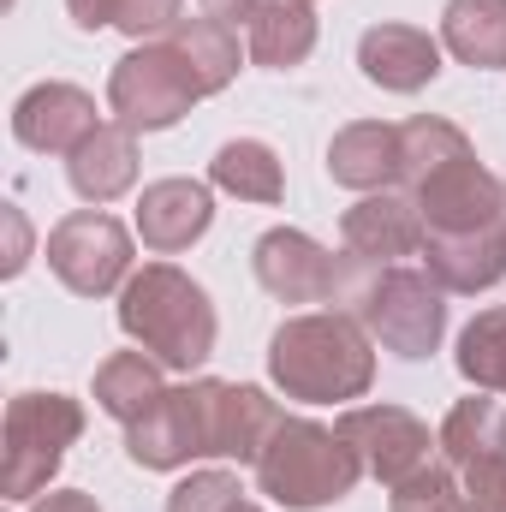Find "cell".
<instances>
[{"instance_id": "d590c367", "label": "cell", "mask_w": 506, "mask_h": 512, "mask_svg": "<svg viewBox=\"0 0 506 512\" xmlns=\"http://www.w3.org/2000/svg\"><path fill=\"white\" fill-rule=\"evenodd\" d=\"M239 512H262V507H239Z\"/></svg>"}, {"instance_id": "4fadbf2b", "label": "cell", "mask_w": 506, "mask_h": 512, "mask_svg": "<svg viewBox=\"0 0 506 512\" xmlns=\"http://www.w3.org/2000/svg\"><path fill=\"white\" fill-rule=\"evenodd\" d=\"M209 221H215V197L197 179H155L137 197V239L155 256L191 251L209 233Z\"/></svg>"}, {"instance_id": "ba28073f", "label": "cell", "mask_w": 506, "mask_h": 512, "mask_svg": "<svg viewBox=\"0 0 506 512\" xmlns=\"http://www.w3.org/2000/svg\"><path fill=\"white\" fill-rule=\"evenodd\" d=\"M411 203L423 215V239H459V233H483L506 221V185L477 161V149L423 173L411 185Z\"/></svg>"}, {"instance_id": "4dcf8cb0", "label": "cell", "mask_w": 506, "mask_h": 512, "mask_svg": "<svg viewBox=\"0 0 506 512\" xmlns=\"http://www.w3.org/2000/svg\"><path fill=\"white\" fill-rule=\"evenodd\" d=\"M179 6L185 0H120V12H114V24L126 30V36H161V30H173L179 24Z\"/></svg>"}, {"instance_id": "277c9868", "label": "cell", "mask_w": 506, "mask_h": 512, "mask_svg": "<svg viewBox=\"0 0 506 512\" xmlns=\"http://www.w3.org/2000/svg\"><path fill=\"white\" fill-rule=\"evenodd\" d=\"M358 477H364V459L352 453V441L340 429L310 423V417H280V429L256 453L262 495L280 501V507H292V512L328 507V501L352 495Z\"/></svg>"}, {"instance_id": "3957f363", "label": "cell", "mask_w": 506, "mask_h": 512, "mask_svg": "<svg viewBox=\"0 0 506 512\" xmlns=\"http://www.w3.org/2000/svg\"><path fill=\"white\" fill-rule=\"evenodd\" d=\"M346 304L393 358H429L447 334V286L429 268H370L352 256Z\"/></svg>"}, {"instance_id": "4316f807", "label": "cell", "mask_w": 506, "mask_h": 512, "mask_svg": "<svg viewBox=\"0 0 506 512\" xmlns=\"http://www.w3.org/2000/svg\"><path fill=\"white\" fill-rule=\"evenodd\" d=\"M459 376L477 387H489V393H501L506 399V310H483L465 334H459Z\"/></svg>"}, {"instance_id": "30bf717a", "label": "cell", "mask_w": 506, "mask_h": 512, "mask_svg": "<svg viewBox=\"0 0 506 512\" xmlns=\"http://www.w3.org/2000/svg\"><path fill=\"white\" fill-rule=\"evenodd\" d=\"M256 280L262 292H274L280 304H334L346 298V280H352V262H340L334 251H322L310 233L298 227H274L256 239Z\"/></svg>"}, {"instance_id": "484cf974", "label": "cell", "mask_w": 506, "mask_h": 512, "mask_svg": "<svg viewBox=\"0 0 506 512\" xmlns=\"http://www.w3.org/2000/svg\"><path fill=\"white\" fill-rule=\"evenodd\" d=\"M453 155H471V137L459 126H447V120H435V114H417V120L399 126V179H405V185H417L423 173H435V167L453 161Z\"/></svg>"}, {"instance_id": "5b68a950", "label": "cell", "mask_w": 506, "mask_h": 512, "mask_svg": "<svg viewBox=\"0 0 506 512\" xmlns=\"http://www.w3.org/2000/svg\"><path fill=\"white\" fill-rule=\"evenodd\" d=\"M78 435H84V405L78 399H66V393H18L6 405V429H0V441H6V465H0L6 501H36Z\"/></svg>"}, {"instance_id": "7a4b0ae2", "label": "cell", "mask_w": 506, "mask_h": 512, "mask_svg": "<svg viewBox=\"0 0 506 512\" xmlns=\"http://www.w3.org/2000/svg\"><path fill=\"white\" fill-rule=\"evenodd\" d=\"M120 328L161 370H197L215 352V304L173 262H149L120 286Z\"/></svg>"}, {"instance_id": "9a60e30c", "label": "cell", "mask_w": 506, "mask_h": 512, "mask_svg": "<svg viewBox=\"0 0 506 512\" xmlns=\"http://www.w3.org/2000/svg\"><path fill=\"white\" fill-rule=\"evenodd\" d=\"M358 66L364 78L393 90V96H411L423 84H435L441 72V42L417 24H370L364 42H358Z\"/></svg>"}, {"instance_id": "f546056e", "label": "cell", "mask_w": 506, "mask_h": 512, "mask_svg": "<svg viewBox=\"0 0 506 512\" xmlns=\"http://www.w3.org/2000/svg\"><path fill=\"white\" fill-rule=\"evenodd\" d=\"M453 471H459V489L471 495L477 512H506V453L465 459V465H453Z\"/></svg>"}, {"instance_id": "cb8c5ba5", "label": "cell", "mask_w": 506, "mask_h": 512, "mask_svg": "<svg viewBox=\"0 0 506 512\" xmlns=\"http://www.w3.org/2000/svg\"><path fill=\"white\" fill-rule=\"evenodd\" d=\"M209 179H215L221 191L245 197V203H280V197H286L280 155H274L268 143H256V137H233V143H221V149H215Z\"/></svg>"}, {"instance_id": "1f68e13d", "label": "cell", "mask_w": 506, "mask_h": 512, "mask_svg": "<svg viewBox=\"0 0 506 512\" xmlns=\"http://www.w3.org/2000/svg\"><path fill=\"white\" fill-rule=\"evenodd\" d=\"M66 12H72L78 30H102V24H114L120 0H66Z\"/></svg>"}, {"instance_id": "d6a6232c", "label": "cell", "mask_w": 506, "mask_h": 512, "mask_svg": "<svg viewBox=\"0 0 506 512\" xmlns=\"http://www.w3.org/2000/svg\"><path fill=\"white\" fill-rule=\"evenodd\" d=\"M203 12L221 18V24H233V30H245L256 12H262V0H203Z\"/></svg>"}, {"instance_id": "6da1fadb", "label": "cell", "mask_w": 506, "mask_h": 512, "mask_svg": "<svg viewBox=\"0 0 506 512\" xmlns=\"http://www.w3.org/2000/svg\"><path fill=\"white\" fill-rule=\"evenodd\" d=\"M268 376L286 399L304 405H334V399H358L376 382V352L358 316L340 310H310L274 328L268 340Z\"/></svg>"}, {"instance_id": "ffe728a7", "label": "cell", "mask_w": 506, "mask_h": 512, "mask_svg": "<svg viewBox=\"0 0 506 512\" xmlns=\"http://www.w3.org/2000/svg\"><path fill=\"white\" fill-rule=\"evenodd\" d=\"M167 42L179 48V60H185V72L197 78V90L203 96H215V90H227L233 78H239V60H245V48H239V30L233 24H221V18H179L173 30H167Z\"/></svg>"}, {"instance_id": "7c38bea8", "label": "cell", "mask_w": 506, "mask_h": 512, "mask_svg": "<svg viewBox=\"0 0 506 512\" xmlns=\"http://www.w3.org/2000/svg\"><path fill=\"white\" fill-rule=\"evenodd\" d=\"M96 126H102L96 120V102L78 84H36L12 108V137L24 149H36V155H72Z\"/></svg>"}, {"instance_id": "e575fe53", "label": "cell", "mask_w": 506, "mask_h": 512, "mask_svg": "<svg viewBox=\"0 0 506 512\" xmlns=\"http://www.w3.org/2000/svg\"><path fill=\"white\" fill-rule=\"evenodd\" d=\"M6 233H12V256H6V274H18V268H24V251H30V239H24V215H18V209H6Z\"/></svg>"}, {"instance_id": "e0dca14e", "label": "cell", "mask_w": 506, "mask_h": 512, "mask_svg": "<svg viewBox=\"0 0 506 512\" xmlns=\"http://www.w3.org/2000/svg\"><path fill=\"white\" fill-rule=\"evenodd\" d=\"M423 268L447 292H489L506 274V221L483 233H459V239H423Z\"/></svg>"}, {"instance_id": "44dd1931", "label": "cell", "mask_w": 506, "mask_h": 512, "mask_svg": "<svg viewBox=\"0 0 506 512\" xmlns=\"http://www.w3.org/2000/svg\"><path fill=\"white\" fill-rule=\"evenodd\" d=\"M310 48H316V18L304 0H262V12L245 24V54L268 72L304 66Z\"/></svg>"}, {"instance_id": "5bb4252c", "label": "cell", "mask_w": 506, "mask_h": 512, "mask_svg": "<svg viewBox=\"0 0 506 512\" xmlns=\"http://www.w3.org/2000/svg\"><path fill=\"white\" fill-rule=\"evenodd\" d=\"M340 239H346V251L358 256V262L387 268L399 256L423 251V215H417L411 191H370L358 209H346Z\"/></svg>"}, {"instance_id": "d4e9b609", "label": "cell", "mask_w": 506, "mask_h": 512, "mask_svg": "<svg viewBox=\"0 0 506 512\" xmlns=\"http://www.w3.org/2000/svg\"><path fill=\"white\" fill-rule=\"evenodd\" d=\"M441 453H447V465L506 453V399H489V393L459 399L441 423Z\"/></svg>"}, {"instance_id": "83f0119b", "label": "cell", "mask_w": 506, "mask_h": 512, "mask_svg": "<svg viewBox=\"0 0 506 512\" xmlns=\"http://www.w3.org/2000/svg\"><path fill=\"white\" fill-rule=\"evenodd\" d=\"M393 512H477V507L459 489L453 465H423L417 477L393 483Z\"/></svg>"}, {"instance_id": "7402d4cb", "label": "cell", "mask_w": 506, "mask_h": 512, "mask_svg": "<svg viewBox=\"0 0 506 512\" xmlns=\"http://www.w3.org/2000/svg\"><path fill=\"white\" fill-rule=\"evenodd\" d=\"M441 48L477 72L506 66V0H447Z\"/></svg>"}, {"instance_id": "836d02e7", "label": "cell", "mask_w": 506, "mask_h": 512, "mask_svg": "<svg viewBox=\"0 0 506 512\" xmlns=\"http://www.w3.org/2000/svg\"><path fill=\"white\" fill-rule=\"evenodd\" d=\"M30 512H96V501L84 489H54V495H36Z\"/></svg>"}, {"instance_id": "ac0fdd59", "label": "cell", "mask_w": 506, "mask_h": 512, "mask_svg": "<svg viewBox=\"0 0 506 512\" xmlns=\"http://www.w3.org/2000/svg\"><path fill=\"white\" fill-rule=\"evenodd\" d=\"M328 173L334 185H352V191H387L399 179V126H381V120H358L328 143Z\"/></svg>"}, {"instance_id": "2e32d148", "label": "cell", "mask_w": 506, "mask_h": 512, "mask_svg": "<svg viewBox=\"0 0 506 512\" xmlns=\"http://www.w3.org/2000/svg\"><path fill=\"white\" fill-rule=\"evenodd\" d=\"M66 173H72V191L84 203H114L120 191H131V179H137V131L96 126L66 155Z\"/></svg>"}, {"instance_id": "8992f818", "label": "cell", "mask_w": 506, "mask_h": 512, "mask_svg": "<svg viewBox=\"0 0 506 512\" xmlns=\"http://www.w3.org/2000/svg\"><path fill=\"white\" fill-rule=\"evenodd\" d=\"M197 102H203V90H197V78L185 72L179 48L167 36L131 48L114 66V78H108V108H114V120L126 131H167L179 126Z\"/></svg>"}, {"instance_id": "8fae6325", "label": "cell", "mask_w": 506, "mask_h": 512, "mask_svg": "<svg viewBox=\"0 0 506 512\" xmlns=\"http://www.w3.org/2000/svg\"><path fill=\"white\" fill-rule=\"evenodd\" d=\"M334 429L352 441V453L364 459V471L381 477L387 489L405 483V477H417V471L429 465V447H441V441H429V429H423L405 405H358V411H346Z\"/></svg>"}, {"instance_id": "8d00e7d4", "label": "cell", "mask_w": 506, "mask_h": 512, "mask_svg": "<svg viewBox=\"0 0 506 512\" xmlns=\"http://www.w3.org/2000/svg\"><path fill=\"white\" fill-rule=\"evenodd\" d=\"M304 6H310V0H304Z\"/></svg>"}, {"instance_id": "9c48e42d", "label": "cell", "mask_w": 506, "mask_h": 512, "mask_svg": "<svg viewBox=\"0 0 506 512\" xmlns=\"http://www.w3.org/2000/svg\"><path fill=\"white\" fill-rule=\"evenodd\" d=\"M48 268L60 274L66 292L108 298L114 286L131 280V233L102 209H78L48 233Z\"/></svg>"}, {"instance_id": "603a6c76", "label": "cell", "mask_w": 506, "mask_h": 512, "mask_svg": "<svg viewBox=\"0 0 506 512\" xmlns=\"http://www.w3.org/2000/svg\"><path fill=\"white\" fill-rule=\"evenodd\" d=\"M161 364L149 358V352H114L102 370H96V405L108 411V417H120V423H137V417H149L155 405H161Z\"/></svg>"}, {"instance_id": "f1b7e54d", "label": "cell", "mask_w": 506, "mask_h": 512, "mask_svg": "<svg viewBox=\"0 0 506 512\" xmlns=\"http://www.w3.org/2000/svg\"><path fill=\"white\" fill-rule=\"evenodd\" d=\"M245 489L233 471H191L173 495H167V512H239Z\"/></svg>"}, {"instance_id": "d6986e66", "label": "cell", "mask_w": 506, "mask_h": 512, "mask_svg": "<svg viewBox=\"0 0 506 512\" xmlns=\"http://www.w3.org/2000/svg\"><path fill=\"white\" fill-rule=\"evenodd\" d=\"M280 417L286 411L262 387L221 382V393H215V459H245V465H256V453L268 447V435L280 429Z\"/></svg>"}, {"instance_id": "52a82bcc", "label": "cell", "mask_w": 506, "mask_h": 512, "mask_svg": "<svg viewBox=\"0 0 506 512\" xmlns=\"http://www.w3.org/2000/svg\"><path fill=\"white\" fill-rule=\"evenodd\" d=\"M215 393L221 382L167 387L161 405L126 429V453L143 471H179L191 459H215Z\"/></svg>"}]
</instances>
